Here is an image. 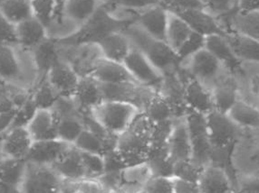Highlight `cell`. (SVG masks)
I'll list each match as a JSON object with an SVG mask.
<instances>
[{"label":"cell","mask_w":259,"mask_h":193,"mask_svg":"<svg viewBox=\"0 0 259 193\" xmlns=\"http://www.w3.org/2000/svg\"><path fill=\"white\" fill-rule=\"evenodd\" d=\"M135 23V16L120 18L100 4L94 15L81 25L72 35L56 39L57 45L77 47L83 45H97L112 34L123 32Z\"/></svg>","instance_id":"1"},{"label":"cell","mask_w":259,"mask_h":193,"mask_svg":"<svg viewBox=\"0 0 259 193\" xmlns=\"http://www.w3.org/2000/svg\"><path fill=\"white\" fill-rule=\"evenodd\" d=\"M152 124L143 113L117 137L115 151L127 166L145 163L151 149Z\"/></svg>","instance_id":"2"},{"label":"cell","mask_w":259,"mask_h":193,"mask_svg":"<svg viewBox=\"0 0 259 193\" xmlns=\"http://www.w3.org/2000/svg\"><path fill=\"white\" fill-rule=\"evenodd\" d=\"M123 32L133 46L143 52L164 76L177 73L181 68L182 61L177 52L164 41L151 37L135 23Z\"/></svg>","instance_id":"3"},{"label":"cell","mask_w":259,"mask_h":193,"mask_svg":"<svg viewBox=\"0 0 259 193\" xmlns=\"http://www.w3.org/2000/svg\"><path fill=\"white\" fill-rule=\"evenodd\" d=\"M141 113L143 112L133 104L112 100H104L90 112L94 119L114 137L129 128Z\"/></svg>","instance_id":"4"},{"label":"cell","mask_w":259,"mask_h":193,"mask_svg":"<svg viewBox=\"0 0 259 193\" xmlns=\"http://www.w3.org/2000/svg\"><path fill=\"white\" fill-rule=\"evenodd\" d=\"M181 69L187 75L198 80L210 90L225 75L231 73L205 48L182 61Z\"/></svg>","instance_id":"5"},{"label":"cell","mask_w":259,"mask_h":193,"mask_svg":"<svg viewBox=\"0 0 259 193\" xmlns=\"http://www.w3.org/2000/svg\"><path fill=\"white\" fill-rule=\"evenodd\" d=\"M185 120L191 143V161L199 168L211 162L212 146L207 130L206 115L188 110Z\"/></svg>","instance_id":"6"},{"label":"cell","mask_w":259,"mask_h":193,"mask_svg":"<svg viewBox=\"0 0 259 193\" xmlns=\"http://www.w3.org/2000/svg\"><path fill=\"white\" fill-rule=\"evenodd\" d=\"M22 193H65V180L51 166L27 163Z\"/></svg>","instance_id":"7"},{"label":"cell","mask_w":259,"mask_h":193,"mask_svg":"<svg viewBox=\"0 0 259 193\" xmlns=\"http://www.w3.org/2000/svg\"><path fill=\"white\" fill-rule=\"evenodd\" d=\"M122 63L138 84L160 90L164 81V75L138 49L133 46Z\"/></svg>","instance_id":"8"},{"label":"cell","mask_w":259,"mask_h":193,"mask_svg":"<svg viewBox=\"0 0 259 193\" xmlns=\"http://www.w3.org/2000/svg\"><path fill=\"white\" fill-rule=\"evenodd\" d=\"M104 100L133 104L143 112L148 101L157 90L142 86L136 82L118 84H101Z\"/></svg>","instance_id":"9"},{"label":"cell","mask_w":259,"mask_h":193,"mask_svg":"<svg viewBox=\"0 0 259 193\" xmlns=\"http://www.w3.org/2000/svg\"><path fill=\"white\" fill-rule=\"evenodd\" d=\"M179 74L184 83V100L188 109L203 115L214 110L211 90L198 80L187 75L181 68Z\"/></svg>","instance_id":"10"},{"label":"cell","mask_w":259,"mask_h":193,"mask_svg":"<svg viewBox=\"0 0 259 193\" xmlns=\"http://www.w3.org/2000/svg\"><path fill=\"white\" fill-rule=\"evenodd\" d=\"M172 13L181 17L193 32L205 37L215 35L225 36L228 34L221 20L206 9H186Z\"/></svg>","instance_id":"11"},{"label":"cell","mask_w":259,"mask_h":193,"mask_svg":"<svg viewBox=\"0 0 259 193\" xmlns=\"http://www.w3.org/2000/svg\"><path fill=\"white\" fill-rule=\"evenodd\" d=\"M81 79L72 65L59 60L47 75V80L61 98H72Z\"/></svg>","instance_id":"12"},{"label":"cell","mask_w":259,"mask_h":193,"mask_svg":"<svg viewBox=\"0 0 259 193\" xmlns=\"http://www.w3.org/2000/svg\"><path fill=\"white\" fill-rule=\"evenodd\" d=\"M198 184L201 193H232L236 190V185L229 172L213 163L202 168Z\"/></svg>","instance_id":"13"},{"label":"cell","mask_w":259,"mask_h":193,"mask_svg":"<svg viewBox=\"0 0 259 193\" xmlns=\"http://www.w3.org/2000/svg\"><path fill=\"white\" fill-rule=\"evenodd\" d=\"M72 146L73 145L62 141L58 138L35 141L32 145L26 161L36 165L52 166L69 150Z\"/></svg>","instance_id":"14"},{"label":"cell","mask_w":259,"mask_h":193,"mask_svg":"<svg viewBox=\"0 0 259 193\" xmlns=\"http://www.w3.org/2000/svg\"><path fill=\"white\" fill-rule=\"evenodd\" d=\"M167 149L168 155L174 163L191 161V143L185 116L174 118Z\"/></svg>","instance_id":"15"},{"label":"cell","mask_w":259,"mask_h":193,"mask_svg":"<svg viewBox=\"0 0 259 193\" xmlns=\"http://www.w3.org/2000/svg\"><path fill=\"white\" fill-rule=\"evenodd\" d=\"M33 143L26 127L9 129L1 137L0 141L3 158L26 160Z\"/></svg>","instance_id":"16"},{"label":"cell","mask_w":259,"mask_h":193,"mask_svg":"<svg viewBox=\"0 0 259 193\" xmlns=\"http://www.w3.org/2000/svg\"><path fill=\"white\" fill-rule=\"evenodd\" d=\"M168 19V11L163 6H155L135 15V24L141 29L151 37L164 42Z\"/></svg>","instance_id":"17"},{"label":"cell","mask_w":259,"mask_h":193,"mask_svg":"<svg viewBox=\"0 0 259 193\" xmlns=\"http://www.w3.org/2000/svg\"><path fill=\"white\" fill-rule=\"evenodd\" d=\"M214 109L228 113L234 104L240 99L238 80L236 75L228 73L211 89Z\"/></svg>","instance_id":"18"},{"label":"cell","mask_w":259,"mask_h":193,"mask_svg":"<svg viewBox=\"0 0 259 193\" xmlns=\"http://www.w3.org/2000/svg\"><path fill=\"white\" fill-rule=\"evenodd\" d=\"M90 75L101 84H118L124 82H136L121 62L106 60L103 57L96 60ZM137 83V82H136Z\"/></svg>","instance_id":"19"},{"label":"cell","mask_w":259,"mask_h":193,"mask_svg":"<svg viewBox=\"0 0 259 193\" xmlns=\"http://www.w3.org/2000/svg\"><path fill=\"white\" fill-rule=\"evenodd\" d=\"M73 99L82 113L91 112L104 101L99 82L90 75L81 76Z\"/></svg>","instance_id":"20"},{"label":"cell","mask_w":259,"mask_h":193,"mask_svg":"<svg viewBox=\"0 0 259 193\" xmlns=\"http://www.w3.org/2000/svg\"><path fill=\"white\" fill-rule=\"evenodd\" d=\"M228 33H237L259 42V10L235 13L220 19Z\"/></svg>","instance_id":"21"},{"label":"cell","mask_w":259,"mask_h":193,"mask_svg":"<svg viewBox=\"0 0 259 193\" xmlns=\"http://www.w3.org/2000/svg\"><path fill=\"white\" fill-rule=\"evenodd\" d=\"M205 49L215 56L224 65L225 68L234 75L241 68V61L235 55L225 36L218 35L207 36Z\"/></svg>","instance_id":"22"},{"label":"cell","mask_w":259,"mask_h":193,"mask_svg":"<svg viewBox=\"0 0 259 193\" xmlns=\"http://www.w3.org/2000/svg\"><path fill=\"white\" fill-rule=\"evenodd\" d=\"M51 167L65 181H74L87 177L81 153L74 146Z\"/></svg>","instance_id":"23"},{"label":"cell","mask_w":259,"mask_h":193,"mask_svg":"<svg viewBox=\"0 0 259 193\" xmlns=\"http://www.w3.org/2000/svg\"><path fill=\"white\" fill-rule=\"evenodd\" d=\"M26 128L34 142L56 139V117L53 109H37Z\"/></svg>","instance_id":"24"},{"label":"cell","mask_w":259,"mask_h":193,"mask_svg":"<svg viewBox=\"0 0 259 193\" xmlns=\"http://www.w3.org/2000/svg\"><path fill=\"white\" fill-rule=\"evenodd\" d=\"M97 46L103 58L122 63L131 52L133 44L124 32H118L104 38Z\"/></svg>","instance_id":"25"},{"label":"cell","mask_w":259,"mask_h":193,"mask_svg":"<svg viewBox=\"0 0 259 193\" xmlns=\"http://www.w3.org/2000/svg\"><path fill=\"white\" fill-rule=\"evenodd\" d=\"M225 38L241 62L259 65L258 41L232 32L225 35Z\"/></svg>","instance_id":"26"},{"label":"cell","mask_w":259,"mask_h":193,"mask_svg":"<svg viewBox=\"0 0 259 193\" xmlns=\"http://www.w3.org/2000/svg\"><path fill=\"white\" fill-rule=\"evenodd\" d=\"M143 113L151 124L161 123L176 118L172 105L160 90H156L154 94L152 95L144 107Z\"/></svg>","instance_id":"27"},{"label":"cell","mask_w":259,"mask_h":193,"mask_svg":"<svg viewBox=\"0 0 259 193\" xmlns=\"http://www.w3.org/2000/svg\"><path fill=\"white\" fill-rule=\"evenodd\" d=\"M57 46L55 40L47 38L34 48V61L41 80L47 78L49 71L60 60Z\"/></svg>","instance_id":"28"},{"label":"cell","mask_w":259,"mask_h":193,"mask_svg":"<svg viewBox=\"0 0 259 193\" xmlns=\"http://www.w3.org/2000/svg\"><path fill=\"white\" fill-rule=\"evenodd\" d=\"M227 114L244 130L259 127V107L244 99H238Z\"/></svg>","instance_id":"29"},{"label":"cell","mask_w":259,"mask_h":193,"mask_svg":"<svg viewBox=\"0 0 259 193\" xmlns=\"http://www.w3.org/2000/svg\"><path fill=\"white\" fill-rule=\"evenodd\" d=\"M16 28L18 43L24 47L35 48L47 39V28L34 17L21 22Z\"/></svg>","instance_id":"30"},{"label":"cell","mask_w":259,"mask_h":193,"mask_svg":"<svg viewBox=\"0 0 259 193\" xmlns=\"http://www.w3.org/2000/svg\"><path fill=\"white\" fill-rule=\"evenodd\" d=\"M192 33L190 26L181 17L168 11L166 42L175 52H178Z\"/></svg>","instance_id":"31"},{"label":"cell","mask_w":259,"mask_h":193,"mask_svg":"<svg viewBox=\"0 0 259 193\" xmlns=\"http://www.w3.org/2000/svg\"><path fill=\"white\" fill-rule=\"evenodd\" d=\"M26 168L27 162L26 160L2 159L0 162V181L21 188Z\"/></svg>","instance_id":"32"},{"label":"cell","mask_w":259,"mask_h":193,"mask_svg":"<svg viewBox=\"0 0 259 193\" xmlns=\"http://www.w3.org/2000/svg\"><path fill=\"white\" fill-rule=\"evenodd\" d=\"M98 0H67L64 15L72 21L82 25L99 8Z\"/></svg>","instance_id":"33"},{"label":"cell","mask_w":259,"mask_h":193,"mask_svg":"<svg viewBox=\"0 0 259 193\" xmlns=\"http://www.w3.org/2000/svg\"><path fill=\"white\" fill-rule=\"evenodd\" d=\"M148 166L152 176L161 177H173L174 174V163L168 155V149H151L148 155Z\"/></svg>","instance_id":"34"},{"label":"cell","mask_w":259,"mask_h":193,"mask_svg":"<svg viewBox=\"0 0 259 193\" xmlns=\"http://www.w3.org/2000/svg\"><path fill=\"white\" fill-rule=\"evenodd\" d=\"M0 12L15 26L33 18L30 0H5L0 6Z\"/></svg>","instance_id":"35"},{"label":"cell","mask_w":259,"mask_h":193,"mask_svg":"<svg viewBox=\"0 0 259 193\" xmlns=\"http://www.w3.org/2000/svg\"><path fill=\"white\" fill-rule=\"evenodd\" d=\"M20 75V65L13 50L9 45L0 44V79L14 81Z\"/></svg>","instance_id":"36"},{"label":"cell","mask_w":259,"mask_h":193,"mask_svg":"<svg viewBox=\"0 0 259 193\" xmlns=\"http://www.w3.org/2000/svg\"><path fill=\"white\" fill-rule=\"evenodd\" d=\"M35 106L38 109H52L60 96L48 82L47 78L41 80L35 91L32 93Z\"/></svg>","instance_id":"37"},{"label":"cell","mask_w":259,"mask_h":193,"mask_svg":"<svg viewBox=\"0 0 259 193\" xmlns=\"http://www.w3.org/2000/svg\"><path fill=\"white\" fill-rule=\"evenodd\" d=\"M101 5L112 13L121 9L136 14L155 6H162L160 0H107Z\"/></svg>","instance_id":"38"},{"label":"cell","mask_w":259,"mask_h":193,"mask_svg":"<svg viewBox=\"0 0 259 193\" xmlns=\"http://www.w3.org/2000/svg\"><path fill=\"white\" fill-rule=\"evenodd\" d=\"M33 17L47 29L55 20L56 5L54 0H30Z\"/></svg>","instance_id":"39"},{"label":"cell","mask_w":259,"mask_h":193,"mask_svg":"<svg viewBox=\"0 0 259 193\" xmlns=\"http://www.w3.org/2000/svg\"><path fill=\"white\" fill-rule=\"evenodd\" d=\"M70 193H106L107 190L98 178L84 177L74 181H65Z\"/></svg>","instance_id":"40"},{"label":"cell","mask_w":259,"mask_h":193,"mask_svg":"<svg viewBox=\"0 0 259 193\" xmlns=\"http://www.w3.org/2000/svg\"><path fill=\"white\" fill-rule=\"evenodd\" d=\"M207 12L221 19L237 12L239 0H202Z\"/></svg>","instance_id":"41"},{"label":"cell","mask_w":259,"mask_h":193,"mask_svg":"<svg viewBox=\"0 0 259 193\" xmlns=\"http://www.w3.org/2000/svg\"><path fill=\"white\" fill-rule=\"evenodd\" d=\"M37 109L38 108L35 106L34 99L32 98V94H31L30 97L28 98L26 102L16 110L13 122H12L10 128L26 127L28 124L30 123L32 118L35 116Z\"/></svg>","instance_id":"42"},{"label":"cell","mask_w":259,"mask_h":193,"mask_svg":"<svg viewBox=\"0 0 259 193\" xmlns=\"http://www.w3.org/2000/svg\"><path fill=\"white\" fill-rule=\"evenodd\" d=\"M206 37L193 32L185 43L182 44V47L178 50L177 54L181 61L189 59L190 57L194 55L196 52H199L205 48Z\"/></svg>","instance_id":"43"},{"label":"cell","mask_w":259,"mask_h":193,"mask_svg":"<svg viewBox=\"0 0 259 193\" xmlns=\"http://www.w3.org/2000/svg\"><path fill=\"white\" fill-rule=\"evenodd\" d=\"M82 164L87 172V177L97 178L104 173V163L103 155L81 152Z\"/></svg>","instance_id":"44"},{"label":"cell","mask_w":259,"mask_h":193,"mask_svg":"<svg viewBox=\"0 0 259 193\" xmlns=\"http://www.w3.org/2000/svg\"><path fill=\"white\" fill-rule=\"evenodd\" d=\"M142 193H174L173 177L152 176L143 185Z\"/></svg>","instance_id":"45"},{"label":"cell","mask_w":259,"mask_h":193,"mask_svg":"<svg viewBox=\"0 0 259 193\" xmlns=\"http://www.w3.org/2000/svg\"><path fill=\"white\" fill-rule=\"evenodd\" d=\"M202 168H199L192 161H186L174 163V174L173 177L182 178L185 180L197 181Z\"/></svg>","instance_id":"46"},{"label":"cell","mask_w":259,"mask_h":193,"mask_svg":"<svg viewBox=\"0 0 259 193\" xmlns=\"http://www.w3.org/2000/svg\"><path fill=\"white\" fill-rule=\"evenodd\" d=\"M18 43L17 28L0 12V44Z\"/></svg>","instance_id":"47"},{"label":"cell","mask_w":259,"mask_h":193,"mask_svg":"<svg viewBox=\"0 0 259 193\" xmlns=\"http://www.w3.org/2000/svg\"><path fill=\"white\" fill-rule=\"evenodd\" d=\"M165 9L175 12L186 9H206L202 0H160Z\"/></svg>","instance_id":"48"},{"label":"cell","mask_w":259,"mask_h":193,"mask_svg":"<svg viewBox=\"0 0 259 193\" xmlns=\"http://www.w3.org/2000/svg\"><path fill=\"white\" fill-rule=\"evenodd\" d=\"M174 193H201L197 181L173 177Z\"/></svg>","instance_id":"49"},{"label":"cell","mask_w":259,"mask_h":193,"mask_svg":"<svg viewBox=\"0 0 259 193\" xmlns=\"http://www.w3.org/2000/svg\"><path fill=\"white\" fill-rule=\"evenodd\" d=\"M17 107L14 101V94L6 88L0 86V114L16 112Z\"/></svg>","instance_id":"50"},{"label":"cell","mask_w":259,"mask_h":193,"mask_svg":"<svg viewBox=\"0 0 259 193\" xmlns=\"http://www.w3.org/2000/svg\"><path fill=\"white\" fill-rule=\"evenodd\" d=\"M15 113L16 112L0 114V138L10 128L13 122Z\"/></svg>","instance_id":"51"},{"label":"cell","mask_w":259,"mask_h":193,"mask_svg":"<svg viewBox=\"0 0 259 193\" xmlns=\"http://www.w3.org/2000/svg\"><path fill=\"white\" fill-rule=\"evenodd\" d=\"M259 0H239L238 11L240 12H253L258 11Z\"/></svg>","instance_id":"52"},{"label":"cell","mask_w":259,"mask_h":193,"mask_svg":"<svg viewBox=\"0 0 259 193\" xmlns=\"http://www.w3.org/2000/svg\"><path fill=\"white\" fill-rule=\"evenodd\" d=\"M56 5V13H55V20L58 22H62V18L64 16L65 7L67 0H54Z\"/></svg>","instance_id":"53"},{"label":"cell","mask_w":259,"mask_h":193,"mask_svg":"<svg viewBox=\"0 0 259 193\" xmlns=\"http://www.w3.org/2000/svg\"><path fill=\"white\" fill-rule=\"evenodd\" d=\"M247 131H248V135H249L252 144L254 145L259 154V127L253 129V130H247Z\"/></svg>","instance_id":"54"},{"label":"cell","mask_w":259,"mask_h":193,"mask_svg":"<svg viewBox=\"0 0 259 193\" xmlns=\"http://www.w3.org/2000/svg\"><path fill=\"white\" fill-rule=\"evenodd\" d=\"M106 193H129L124 192V191H121V190H112V191H107ZM142 193V192H141Z\"/></svg>","instance_id":"55"},{"label":"cell","mask_w":259,"mask_h":193,"mask_svg":"<svg viewBox=\"0 0 259 193\" xmlns=\"http://www.w3.org/2000/svg\"><path fill=\"white\" fill-rule=\"evenodd\" d=\"M0 141H1V138H0ZM2 159H3V155H2V153H1V148H0V162L2 161Z\"/></svg>","instance_id":"56"},{"label":"cell","mask_w":259,"mask_h":193,"mask_svg":"<svg viewBox=\"0 0 259 193\" xmlns=\"http://www.w3.org/2000/svg\"><path fill=\"white\" fill-rule=\"evenodd\" d=\"M99 2H101V4H103V3H104L105 1H107V0H98Z\"/></svg>","instance_id":"57"},{"label":"cell","mask_w":259,"mask_h":193,"mask_svg":"<svg viewBox=\"0 0 259 193\" xmlns=\"http://www.w3.org/2000/svg\"><path fill=\"white\" fill-rule=\"evenodd\" d=\"M0 86H1V85H0Z\"/></svg>","instance_id":"58"}]
</instances>
